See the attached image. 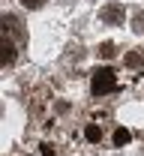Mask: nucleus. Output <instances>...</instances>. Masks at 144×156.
<instances>
[{
	"label": "nucleus",
	"mask_w": 144,
	"mask_h": 156,
	"mask_svg": "<svg viewBox=\"0 0 144 156\" xmlns=\"http://www.w3.org/2000/svg\"><path fill=\"white\" fill-rule=\"evenodd\" d=\"M114 144H117V147L129 144V129H117V132H114Z\"/></svg>",
	"instance_id": "8"
},
{
	"label": "nucleus",
	"mask_w": 144,
	"mask_h": 156,
	"mask_svg": "<svg viewBox=\"0 0 144 156\" xmlns=\"http://www.w3.org/2000/svg\"><path fill=\"white\" fill-rule=\"evenodd\" d=\"M0 63L3 66H9V63H15V42L12 39H0Z\"/></svg>",
	"instance_id": "4"
},
{
	"label": "nucleus",
	"mask_w": 144,
	"mask_h": 156,
	"mask_svg": "<svg viewBox=\"0 0 144 156\" xmlns=\"http://www.w3.org/2000/svg\"><path fill=\"white\" fill-rule=\"evenodd\" d=\"M63 3H69V0H63Z\"/></svg>",
	"instance_id": "11"
},
{
	"label": "nucleus",
	"mask_w": 144,
	"mask_h": 156,
	"mask_svg": "<svg viewBox=\"0 0 144 156\" xmlns=\"http://www.w3.org/2000/svg\"><path fill=\"white\" fill-rule=\"evenodd\" d=\"M96 54H99V57H105V60H108V57H114V54H117V48H114V42H102Z\"/></svg>",
	"instance_id": "6"
},
{
	"label": "nucleus",
	"mask_w": 144,
	"mask_h": 156,
	"mask_svg": "<svg viewBox=\"0 0 144 156\" xmlns=\"http://www.w3.org/2000/svg\"><path fill=\"white\" fill-rule=\"evenodd\" d=\"M132 30L135 33H144V12H135L132 15Z\"/></svg>",
	"instance_id": "9"
},
{
	"label": "nucleus",
	"mask_w": 144,
	"mask_h": 156,
	"mask_svg": "<svg viewBox=\"0 0 144 156\" xmlns=\"http://www.w3.org/2000/svg\"><path fill=\"white\" fill-rule=\"evenodd\" d=\"M99 18H102L105 24H111V27L123 24V21H126V9H123V3H105L102 9H99Z\"/></svg>",
	"instance_id": "2"
},
{
	"label": "nucleus",
	"mask_w": 144,
	"mask_h": 156,
	"mask_svg": "<svg viewBox=\"0 0 144 156\" xmlns=\"http://www.w3.org/2000/svg\"><path fill=\"white\" fill-rule=\"evenodd\" d=\"M21 3H24L27 9H42V6H45L48 0H21Z\"/></svg>",
	"instance_id": "10"
},
{
	"label": "nucleus",
	"mask_w": 144,
	"mask_h": 156,
	"mask_svg": "<svg viewBox=\"0 0 144 156\" xmlns=\"http://www.w3.org/2000/svg\"><path fill=\"white\" fill-rule=\"evenodd\" d=\"M3 36L6 39H24V27H21L18 15H3Z\"/></svg>",
	"instance_id": "3"
},
{
	"label": "nucleus",
	"mask_w": 144,
	"mask_h": 156,
	"mask_svg": "<svg viewBox=\"0 0 144 156\" xmlns=\"http://www.w3.org/2000/svg\"><path fill=\"white\" fill-rule=\"evenodd\" d=\"M123 63L129 66V69H141V66H144V54H141V51H126Z\"/></svg>",
	"instance_id": "5"
},
{
	"label": "nucleus",
	"mask_w": 144,
	"mask_h": 156,
	"mask_svg": "<svg viewBox=\"0 0 144 156\" xmlns=\"http://www.w3.org/2000/svg\"><path fill=\"white\" fill-rule=\"evenodd\" d=\"M84 138H87V141H99V138H102V129H99L96 123H90V126L84 129Z\"/></svg>",
	"instance_id": "7"
},
{
	"label": "nucleus",
	"mask_w": 144,
	"mask_h": 156,
	"mask_svg": "<svg viewBox=\"0 0 144 156\" xmlns=\"http://www.w3.org/2000/svg\"><path fill=\"white\" fill-rule=\"evenodd\" d=\"M114 87H117V78H114V72H111L108 66H102V69H96V72H93V78H90V90H93L96 96L111 93Z\"/></svg>",
	"instance_id": "1"
}]
</instances>
